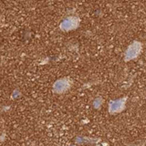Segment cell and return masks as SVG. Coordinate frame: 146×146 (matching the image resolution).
<instances>
[{
    "instance_id": "obj_5",
    "label": "cell",
    "mask_w": 146,
    "mask_h": 146,
    "mask_svg": "<svg viewBox=\"0 0 146 146\" xmlns=\"http://www.w3.org/2000/svg\"><path fill=\"white\" fill-rule=\"evenodd\" d=\"M100 104H101V101H100V100H96L94 101V106H95L96 108H99Z\"/></svg>"
},
{
    "instance_id": "obj_1",
    "label": "cell",
    "mask_w": 146,
    "mask_h": 146,
    "mask_svg": "<svg viewBox=\"0 0 146 146\" xmlns=\"http://www.w3.org/2000/svg\"><path fill=\"white\" fill-rule=\"evenodd\" d=\"M141 50V45L138 42H135L132 45L129 46V48H128L127 52H126V59L127 60H131L135 58L138 54L140 53Z\"/></svg>"
},
{
    "instance_id": "obj_3",
    "label": "cell",
    "mask_w": 146,
    "mask_h": 146,
    "mask_svg": "<svg viewBox=\"0 0 146 146\" xmlns=\"http://www.w3.org/2000/svg\"><path fill=\"white\" fill-rule=\"evenodd\" d=\"M69 87H70V81L67 78L57 80L54 85V89L58 93L64 92L66 90H68Z\"/></svg>"
},
{
    "instance_id": "obj_4",
    "label": "cell",
    "mask_w": 146,
    "mask_h": 146,
    "mask_svg": "<svg viewBox=\"0 0 146 146\" xmlns=\"http://www.w3.org/2000/svg\"><path fill=\"white\" fill-rule=\"evenodd\" d=\"M124 105H125V100L121 99V100H114L112 101L110 103V112L111 113H117L121 111L124 108Z\"/></svg>"
},
{
    "instance_id": "obj_2",
    "label": "cell",
    "mask_w": 146,
    "mask_h": 146,
    "mask_svg": "<svg viewBox=\"0 0 146 146\" xmlns=\"http://www.w3.org/2000/svg\"><path fill=\"white\" fill-rule=\"evenodd\" d=\"M78 19L76 18H68L66 19L64 22L61 24V29H62L64 31H69V30H72L78 27Z\"/></svg>"
}]
</instances>
